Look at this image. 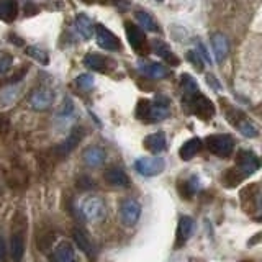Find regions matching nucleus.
<instances>
[{"label":"nucleus","instance_id":"19","mask_svg":"<svg viewBox=\"0 0 262 262\" xmlns=\"http://www.w3.org/2000/svg\"><path fill=\"white\" fill-rule=\"evenodd\" d=\"M20 97V85H5L0 89V106H10L13 105Z\"/></svg>","mask_w":262,"mask_h":262},{"label":"nucleus","instance_id":"33","mask_svg":"<svg viewBox=\"0 0 262 262\" xmlns=\"http://www.w3.org/2000/svg\"><path fill=\"white\" fill-rule=\"evenodd\" d=\"M187 59L190 61L199 71H203V61H202V57L199 56V53H196V51H188L187 53Z\"/></svg>","mask_w":262,"mask_h":262},{"label":"nucleus","instance_id":"21","mask_svg":"<svg viewBox=\"0 0 262 262\" xmlns=\"http://www.w3.org/2000/svg\"><path fill=\"white\" fill-rule=\"evenodd\" d=\"M135 18H136V21H138L139 28H141V30L151 31V33H158L159 31V25H158V21L154 20V16L151 13L138 10L135 13Z\"/></svg>","mask_w":262,"mask_h":262},{"label":"nucleus","instance_id":"4","mask_svg":"<svg viewBox=\"0 0 262 262\" xmlns=\"http://www.w3.org/2000/svg\"><path fill=\"white\" fill-rule=\"evenodd\" d=\"M135 169L143 177H154L159 176L166 169V161L162 158H158V156H154V158H139L135 161Z\"/></svg>","mask_w":262,"mask_h":262},{"label":"nucleus","instance_id":"18","mask_svg":"<svg viewBox=\"0 0 262 262\" xmlns=\"http://www.w3.org/2000/svg\"><path fill=\"white\" fill-rule=\"evenodd\" d=\"M126 38L129 41L131 48L135 49H141L146 43V36H144V31L139 28V27H135V25H129L126 23Z\"/></svg>","mask_w":262,"mask_h":262},{"label":"nucleus","instance_id":"35","mask_svg":"<svg viewBox=\"0 0 262 262\" xmlns=\"http://www.w3.org/2000/svg\"><path fill=\"white\" fill-rule=\"evenodd\" d=\"M196 53H199V56L202 57V61H205V62L211 64V57L208 56V53H207V48H205L202 43L196 45Z\"/></svg>","mask_w":262,"mask_h":262},{"label":"nucleus","instance_id":"14","mask_svg":"<svg viewBox=\"0 0 262 262\" xmlns=\"http://www.w3.org/2000/svg\"><path fill=\"white\" fill-rule=\"evenodd\" d=\"M139 71H141L146 77L149 79H166L169 76V69L164 64L159 62H141L139 64Z\"/></svg>","mask_w":262,"mask_h":262},{"label":"nucleus","instance_id":"27","mask_svg":"<svg viewBox=\"0 0 262 262\" xmlns=\"http://www.w3.org/2000/svg\"><path fill=\"white\" fill-rule=\"evenodd\" d=\"M72 237H74V243L77 244V248L80 251H84L87 256H90V254H92V243H90V239L85 236V233L82 231V229H79V228L74 229V231H72Z\"/></svg>","mask_w":262,"mask_h":262},{"label":"nucleus","instance_id":"32","mask_svg":"<svg viewBox=\"0 0 262 262\" xmlns=\"http://www.w3.org/2000/svg\"><path fill=\"white\" fill-rule=\"evenodd\" d=\"M12 66H13V57L10 54L0 56V76H4V74H7L8 71H10Z\"/></svg>","mask_w":262,"mask_h":262},{"label":"nucleus","instance_id":"36","mask_svg":"<svg viewBox=\"0 0 262 262\" xmlns=\"http://www.w3.org/2000/svg\"><path fill=\"white\" fill-rule=\"evenodd\" d=\"M5 259H7V244L4 237L0 236V262H5Z\"/></svg>","mask_w":262,"mask_h":262},{"label":"nucleus","instance_id":"17","mask_svg":"<svg viewBox=\"0 0 262 262\" xmlns=\"http://www.w3.org/2000/svg\"><path fill=\"white\" fill-rule=\"evenodd\" d=\"M74 25H76V31L79 33V36L82 39H90L94 35V25L92 21H90V18L87 15L84 13H79L76 16V21H74Z\"/></svg>","mask_w":262,"mask_h":262},{"label":"nucleus","instance_id":"26","mask_svg":"<svg viewBox=\"0 0 262 262\" xmlns=\"http://www.w3.org/2000/svg\"><path fill=\"white\" fill-rule=\"evenodd\" d=\"M84 66L92 71H98V72H103L106 69V61L105 57L97 54V53H89L84 57Z\"/></svg>","mask_w":262,"mask_h":262},{"label":"nucleus","instance_id":"11","mask_svg":"<svg viewBox=\"0 0 262 262\" xmlns=\"http://www.w3.org/2000/svg\"><path fill=\"white\" fill-rule=\"evenodd\" d=\"M192 102V108L195 115H199L202 118H211L215 115V106L208 100L207 97H203L202 94H195L192 98H188Z\"/></svg>","mask_w":262,"mask_h":262},{"label":"nucleus","instance_id":"13","mask_svg":"<svg viewBox=\"0 0 262 262\" xmlns=\"http://www.w3.org/2000/svg\"><path fill=\"white\" fill-rule=\"evenodd\" d=\"M195 228V221L190 216H182L179 220L177 225V237H176V246L180 248L182 244H185L188 241V237L192 236Z\"/></svg>","mask_w":262,"mask_h":262},{"label":"nucleus","instance_id":"12","mask_svg":"<svg viewBox=\"0 0 262 262\" xmlns=\"http://www.w3.org/2000/svg\"><path fill=\"white\" fill-rule=\"evenodd\" d=\"M82 159L90 167H100L106 159V152L100 146H89L82 154Z\"/></svg>","mask_w":262,"mask_h":262},{"label":"nucleus","instance_id":"31","mask_svg":"<svg viewBox=\"0 0 262 262\" xmlns=\"http://www.w3.org/2000/svg\"><path fill=\"white\" fill-rule=\"evenodd\" d=\"M94 76L92 74H82V76H79L76 79V85L80 89V90H84V92H87V90H90L94 87Z\"/></svg>","mask_w":262,"mask_h":262},{"label":"nucleus","instance_id":"28","mask_svg":"<svg viewBox=\"0 0 262 262\" xmlns=\"http://www.w3.org/2000/svg\"><path fill=\"white\" fill-rule=\"evenodd\" d=\"M180 85H182V90L187 98H192L195 94H199V85H196L195 79L192 76H188V74H184L180 77Z\"/></svg>","mask_w":262,"mask_h":262},{"label":"nucleus","instance_id":"2","mask_svg":"<svg viewBox=\"0 0 262 262\" xmlns=\"http://www.w3.org/2000/svg\"><path fill=\"white\" fill-rule=\"evenodd\" d=\"M80 213L90 223H98L106 215V203L100 195H87L80 202Z\"/></svg>","mask_w":262,"mask_h":262},{"label":"nucleus","instance_id":"3","mask_svg":"<svg viewBox=\"0 0 262 262\" xmlns=\"http://www.w3.org/2000/svg\"><path fill=\"white\" fill-rule=\"evenodd\" d=\"M207 147L218 158H228L234 149V141L229 135H211L207 138Z\"/></svg>","mask_w":262,"mask_h":262},{"label":"nucleus","instance_id":"29","mask_svg":"<svg viewBox=\"0 0 262 262\" xmlns=\"http://www.w3.org/2000/svg\"><path fill=\"white\" fill-rule=\"evenodd\" d=\"M237 129L241 131V135L246 136V138H256L259 135V129L257 126L254 125L251 120H243L237 123Z\"/></svg>","mask_w":262,"mask_h":262},{"label":"nucleus","instance_id":"1","mask_svg":"<svg viewBox=\"0 0 262 262\" xmlns=\"http://www.w3.org/2000/svg\"><path fill=\"white\" fill-rule=\"evenodd\" d=\"M138 118L146 121H162L170 115V102L164 95H158L152 102L141 100L138 105Z\"/></svg>","mask_w":262,"mask_h":262},{"label":"nucleus","instance_id":"6","mask_svg":"<svg viewBox=\"0 0 262 262\" xmlns=\"http://www.w3.org/2000/svg\"><path fill=\"white\" fill-rule=\"evenodd\" d=\"M141 218V205L135 199H126L121 202L120 220L125 226H135Z\"/></svg>","mask_w":262,"mask_h":262},{"label":"nucleus","instance_id":"22","mask_svg":"<svg viewBox=\"0 0 262 262\" xmlns=\"http://www.w3.org/2000/svg\"><path fill=\"white\" fill-rule=\"evenodd\" d=\"M105 179L106 182L115 185V187H128L129 185V179L125 174V170H121L118 167H112L105 172Z\"/></svg>","mask_w":262,"mask_h":262},{"label":"nucleus","instance_id":"8","mask_svg":"<svg viewBox=\"0 0 262 262\" xmlns=\"http://www.w3.org/2000/svg\"><path fill=\"white\" fill-rule=\"evenodd\" d=\"M94 31L97 36V43L100 48L106 49V51H120L121 49V43L118 36H115L108 28L103 27V25H97Z\"/></svg>","mask_w":262,"mask_h":262},{"label":"nucleus","instance_id":"38","mask_svg":"<svg viewBox=\"0 0 262 262\" xmlns=\"http://www.w3.org/2000/svg\"><path fill=\"white\" fill-rule=\"evenodd\" d=\"M156 2H159V4H162V2H164V0H156Z\"/></svg>","mask_w":262,"mask_h":262},{"label":"nucleus","instance_id":"30","mask_svg":"<svg viewBox=\"0 0 262 262\" xmlns=\"http://www.w3.org/2000/svg\"><path fill=\"white\" fill-rule=\"evenodd\" d=\"M27 54L28 56H31L33 59L35 61H38L39 64H48L49 62V57H48V53L46 51H43V49H39L38 46H28L27 49Z\"/></svg>","mask_w":262,"mask_h":262},{"label":"nucleus","instance_id":"16","mask_svg":"<svg viewBox=\"0 0 262 262\" xmlns=\"http://www.w3.org/2000/svg\"><path fill=\"white\" fill-rule=\"evenodd\" d=\"M10 252H12V260L13 262H21L25 256V236L21 231H16L12 234L10 241Z\"/></svg>","mask_w":262,"mask_h":262},{"label":"nucleus","instance_id":"7","mask_svg":"<svg viewBox=\"0 0 262 262\" xmlns=\"http://www.w3.org/2000/svg\"><path fill=\"white\" fill-rule=\"evenodd\" d=\"M236 166L243 177H248L259 170L260 162H259V158L252 151H239V154H237V158H236Z\"/></svg>","mask_w":262,"mask_h":262},{"label":"nucleus","instance_id":"25","mask_svg":"<svg viewBox=\"0 0 262 262\" xmlns=\"http://www.w3.org/2000/svg\"><path fill=\"white\" fill-rule=\"evenodd\" d=\"M152 51L158 56H161L164 61H167V62L174 64V66L179 64V59L176 57V54L170 51V48L164 43V41H152Z\"/></svg>","mask_w":262,"mask_h":262},{"label":"nucleus","instance_id":"20","mask_svg":"<svg viewBox=\"0 0 262 262\" xmlns=\"http://www.w3.org/2000/svg\"><path fill=\"white\" fill-rule=\"evenodd\" d=\"M202 149V139L200 138H192L185 141L180 147V159L184 161H190L192 158H195L196 154Z\"/></svg>","mask_w":262,"mask_h":262},{"label":"nucleus","instance_id":"23","mask_svg":"<svg viewBox=\"0 0 262 262\" xmlns=\"http://www.w3.org/2000/svg\"><path fill=\"white\" fill-rule=\"evenodd\" d=\"M82 133H84V131H82L80 128H76V129H72L71 131V135L68 136V139H66V141L57 147V151H59V154L61 156H68L72 149H76V146L80 143V139H82Z\"/></svg>","mask_w":262,"mask_h":262},{"label":"nucleus","instance_id":"37","mask_svg":"<svg viewBox=\"0 0 262 262\" xmlns=\"http://www.w3.org/2000/svg\"><path fill=\"white\" fill-rule=\"evenodd\" d=\"M207 80H208V84L215 90H221V85L218 84V80L215 79V76H207Z\"/></svg>","mask_w":262,"mask_h":262},{"label":"nucleus","instance_id":"9","mask_svg":"<svg viewBox=\"0 0 262 262\" xmlns=\"http://www.w3.org/2000/svg\"><path fill=\"white\" fill-rule=\"evenodd\" d=\"M51 262H77L76 251L68 241H61L54 246L51 254Z\"/></svg>","mask_w":262,"mask_h":262},{"label":"nucleus","instance_id":"10","mask_svg":"<svg viewBox=\"0 0 262 262\" xmlns=\"http://www.w3.org/2000/svg\"><path fill=\"white\" fill-rule=\"evenodd\" d=\"M211 48L213 53H215V59L218 64H223V61L226 59V56L229 53V41L228 38L223 35V33H213L211 35Z\"/></svg>","mask_w":262,"mask_h":262},{"label":"nucleus","instance_id":"5","mask_svg":"<svg viewBox=\"0 0 262 262\" xmlns=\"http://www.w3.org/2000/svg\"><path fill=\"white\" fill-rule=\"evenodd\" d=\"M53 102H54V92H53L51 89H48V87L35 89L30 94V97H28L30 106H31L33 110H36V112L48 110L49 106L53 105Z\"/></svg>","mask_w":262,"mask_h":262},{"label":"nucleus","instance_id":"15","mask_svg":"<svg viewBox=\"0 0 262 262\" xmlns=\"http://www.w3.org/2000/svg\"><path fill=\"white\" fill-rule=\"evenodd\" d=\"M144 147L147 151H151L154 154H158V152H162L164 149H166V146H167V139H166V135L162 133V131H158V133H151V135H147L144 138V141H143Z\"/></svg>","mask_w":262,"mask_h":262},{"label":"nucleus","instance_id":"24","mask_svg":"<svg viewBox=\"0 0 262 262\" xmlns=\"http://www.w3.org/2000/svg\"><path fill=\"white\" fill-rule=\"evenodd\" d=\"M18 13V5L16 0H0V20L13 21Z\"/></svg>","mask_w":262,"mask_h":262},{"label":"nucleus","instance_id":"34","mask_svg":"<svg viewBox=\"0 0 262 262\" xmlns=\"http://www.w3.org/2000/svg\"><path fill=\"white\" fill-rule=\"evenodd\" d=\"M72 110H74L72 100H71V98H64V103H62L61 110H59V115H62V117H64V115H71Z\"/></svg>","mask_w":262,"mask_h":262}]
</instances>
